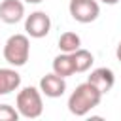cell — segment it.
<instances>
[{"label":"cell","mask_w":121,"mask_h":121,"mask_svg":"<svg viewBox=\"0 0 121 121\" xmlns=\"http://www.w3.org/2000/svg\"><path fill=\"white\" fill-rule=\"evenodd\" d=\"M102 96H104V95H102L95 85H91L89 81L79 83V85L72 91V95L68 96V110H70L72 115L83 117V115H87L91 110H95V108L100 104Z\"/></svg>","instance_id":"obj_1"},{"label":"cell","mask_w":121,"mask_h":121,"mask_svg":"<svg viewBox=\"0 0 121 121\" xmlns=\"http://www.w3.org/2000/svg\"><path fill=\"white\" fill-rule=\"evenodd\" d=\"M4 59L11 66H25L30 57V40L28 34H11L4 43Z\"/></svg>","instance_id":"obj_2"},{"label":"cell","mask_w":121,"mask_h":121,"mask_svg":"<svg viewBox=\"0 0 121 121\" xmlns=\"http://www.w3.org/2000/svg\"><path fill=\"white\" fill-rule=\"evenodd\" d=\"M15 108L25 119H36L43 112V100H42V91L36 87H25L17 93L15 98Z\"/></svg>","instance_id":"obj_3"},{"label":"cell","mask_w":121,"mask_h":121,"mask_svg":"<svg viewBox=\"0 0 121 121\" xmlns=\"http://www.w3.org/2000/svg\"><path fill=\"white\" fill-rule=\"evenodd\" d=\"M68 11H70L74 21L87 25V23H93V21L98 19L100 6H98L96 0H70Z\"/></svg>","instance_id":"obj_4"},{"label":"cell","mask_w":121,"mask_h":121,"mask_svg":"<svg viewBox=\"0 0 121 121\" xmlns=\"http://www.w3.org/2000/svg\"><path fill=\"white\" fill-rule=\"evenodd\" d=\"M51 30V19L45 11H32L30 15H26L25 19V32L28 34V38H45Z\"/></svg>","instance_id":"obj_5"},{"label":"cell","mask_w":121,"mask_h":121,"mask_svg":"<svg viewBox=\"0 0 121 121\" xmlns=\"http://www.w3.org/2000/svg\"><path fill=\"white\" fill-rule=\"evenodd\" d=\"M40 91L42 95H45L47 98H59L64 95L66 91V78L51 72V74H45L42 79H40Z\"/></svg>","instance_id":"obj_6"},{"label":"cell","mask_w":121,"mask_h":121,"mask_svg":"<svg viewBox=\"0 0 121 121\" xmlns=\"http://www.w3.org/2000/svg\"><path fill=\"white\" fill-rule=\"evenodd\" d=\"M25 17V4L21 0H2L0 2V21L6 25H15Z\"/></svg>","instance_id":"obj_7"},{"label":"cell","mask_w":121,"mask_h":121,"mask_svg":"<svg viewBox=\"0 0 121 121\" xmlns=\"http://www.w3.org/2000/svg\"><path fill=\"white\" fill-rule=\"evenodd\" d=\"M87 81H89L91 85H95L102 95H106V93L112 91V87H113V83H115V76H113V72H112L110 68L102 66V68H95V70L89 74Z\"/></svg>","instance_id":"obj_8"},{"label":"cell","mask_w":121,"mask_h":121,"mask_svg":"<svg viewBox=\"0 0 121 121\" xmlns=\"http://www.w3.org/2000/svg\"><path fill=\"white\" fill-rule=\"evenodd\" d=\"M21 87V74L13 68H0V96L9 95Z\"/></svg>","instance_id":"obj_9"},{"label":"cell","mask_w":121,"mask_h":121,"mask_svg":"<svg viewBox=\"0 0 121 121\" xmlns=\"http://www.w3.org/2000/svg\"><path fill=\"white\" fill-rule=\"evenodd\" d=\"M53 72L62 76V78H68L72 74H76V66H74V59H72V53H59L55 59H53Z\"/></svg>","instance_id":"obj_10"},{"label":"cell","mask_w":121,"mask_h":121,"mask_svg":"<svg viewBox=\"0 0 121 121\" xmlns=\"http://www.w3.org/2000/svg\"><path fill=\"white\" fill-rule=\"evenodd\" d=\"M72 59H74V66H76V72H78V74H83V72L91 70V66H93V62H95L93 53L87 51V49H83V47L76 49V51L72 53Z\"/></svg>","instance_id":"obj_11"},{"label":"cell","mask_w":121,"mask_h":121,"mask_svg":"<svg viewBox=\"0 0 121 121\" xmlns=\"http://www.w3.org/2000/svg\"><path fill=\"white\" fill-rule=\"evenodd\" d=\"M81 47V38L76 34V32H62L59 36V49L62 53H74L76 49Z\"/></svg>","instance_id":"obj_12"},{"label":"cell","mask_w":121,"mask_h":121,"mask_svg":"<svg viewBox=\"0 0 121 121\" xmlns=\"http://www.w3.org/2000/svg\"><path fill=\"white\" fill-rule=\"evenodd\" d=\"M21 113L17 112V108L9 104H0V121H17Z\"/></svg>","instance_id":"obj_13"},{"label":"cell","mask_w":121,"mask_h":121,"mask_svg":"<svg viewBox=\"0 0 121 121\" xmlns=\"http://www.w3.org/2000/svg\"><path fill=\"white\" fill-rule=\"evenodd\" d=\"M115 57H117V60L121 62V42L117 43V49H115Z\"/></svg>","instance_id":"obj_14"},{"label":"cell","mask_w":121,"mask_h":121,"mask_svg":"<svg viewBox=\"0 0 121 121\" xmlns=\"http://www.w3.org/2000/svg\"><path fill=\"white\" fill-rule=\"evenodd\" d=\"M102 4H106V6H115L117 2H121V0H100Z\"/></svg>","instance_id":"obj_15"},{"label":"cell","mask_w":121,"mask_h":121,"mask_svg":"<svg viewBox=\"0 0 121 121\" xmlns=\"http://www.w3.org/2000/svg\"><path fill=\"white\" fill-rule=\"evenodd\" d=\"M25 2H26V4H42L43 0H25Z\"/></svg>","instance_id":"obj_16"}]
</instances>
